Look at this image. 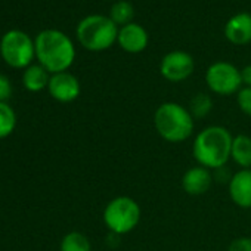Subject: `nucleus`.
<instances>
[{"label":"nucleus","mask_w":251,"mask_h":251,"mask_svg":"<svg viewBox=\"0 0 251 251\" xmlns=\"http://www.w3.org/2000/svg\"><path fill=\"white\" fill-rule=\"evenodd\" d=\"M36 59L50 74L68 71L75 59L73 40L61 30L48 28L34 37Z\"/></svg>","instance_id":"nucleus-1"},{"label":"nucleus","mask_w":251,"mask_h":251,"mask_svg":"<svg viewBox=\"0 0 251 251\" xmlns=\"http://www.w3.org/2000/svg\"><path fill=\"white\" fill-rule=\"evenodd\" d=\"M233 136L223 126H208L194 139L192 154L198 166L208 170H219L230 160Z\"/></svg>","instance_id":"nucleus-2"},{"label":"nucleus","mask_w":251,"mask_h":251,"mask_svg":"<svg viewBox=\"0 0 251 251\" xmlns=\"http://www.w3.org/2000/svg\"><path fill=\"white\" fill-rule=\"evenodd\" d=\"M195 118L189 109L176 102L161 103L154 114L155 132L170 144H180L188 141L194 133Z\"/></svg>","instance_id":"nucleus-3"},{"label":"nucleus","mask_w":251,"mask_h":251,"mask_svg":"<svg viewBox=\"0 0 251 251\" xmlns=\"http://www.w3.org/2000/svg\"><path fill=\"white\" fill-rule=\"evenodd\" d=\"M118 27L109 17L93 14L84 17L75 30L78 43L90 52H102L117 43Z\"/></svg>","instance_id":"nucleus-4"},{"label":"nucleus","mask_w":251,"mask_h":251,"mask_svg":"<svg viewBox=\"0 0 251 251\" xmlns=\"http://www.w3.org/2000/svg\"><path fill=\"white\" fill-rule=\"evenodd\" d=\"M142 217L141 205L130 197H115L103 208L102 220L106 229L114 235H126L136 229Z\"/></svg>","instance_id":"nucleus-5"},{"label":"nucleus","mask_w":251,"mask_h":251,"mask_svg":"<svg viewBox=\"0 0 251 251\" xmlns=\"http://www.w3.org/2000/svg\"><path fill=\"white\" fill-rule=\"evenodd\" d=\"M0 56L6 65L25 70L36 59L34 39L23 30H9L0 39Z\"/></svg>","instance_id":"nucleus-6"},{"label":"nucleus","mask_w":251,"mask_h":251,"mask_svg":"<svg viewBox=\"0 0 251 251\" xmlns=\"http://www.w3.org/2000/svg\"><path fill=\"white\" fill-rule=\"evenodd\" d=\"M205 83L208 89L220 96H229L238 93L242 87L241 70L226 61H217L211 64L205 71Z\"/></svg>","instance_id":"nucleus-7"},{"label":"nucleus","mask_w":251,"mask_h":251,"mask_svg":"<svg viewBox=\"0 0 251 251\" xmlns=\"http://www.w3.org/2000/svg\"><path fill=\"white\" fill-rule=\"evenodd\" d=\"M195 70L194 58L185 50H172L166 53L160 62L161 75L172 83L185 81Z\"/></svg>","instance_id":"nucleus-8"},{"label":"nucleus","mask_w":251,"mask_h":251,"mask_svg":"<svg viewBox=\"0 0 251 251\" xmlns=\"http://www.w3.org/2000/svg\"><path fill=\"white\" fill-rule=\"evenodd\" d=\"M48 92L55 100L61 103H70L80 96L81 86L74 74H71L70 71H64L50 75Z\"/></svg>","instance_id":"nucleus-9"},{"label":"nucleus","mask_w":251,"mask_h":251,"mask_svg":"<svg viewBox=\"0 0 251 251\" xmlns=\"http://www.w3.org/2000/svg\"><path fill=\"white\" fill-rule=\"evenodd\" d=\"M117 43L124 52L141 53L147 49L150 43V36L141 24L130 23L124 27H120Z\"/></svg>","instance_id":"nucleus-10"},{"label":"nucleus","mask_w":251,"mask_h":251,"mask_svg":"<svg viewBox=\"0 0 251 251\" xmlns=\"http://www.w3.org/2000/svg\"><path fill=\"white\" fill-rule=\"evenodd\" d=\"M229 197L241 208H251V169H239L229 179Z\"/></svg>","instance_id":"nucleus-11"},{"label":"nucleus","mask_w":251,"mask_h":251,"mask_svg":"<svg viewBox=\"0 0 251 251\" xmlns=\"http://www.w3.org/2000/svg\"><path fill=\"white\" fill-rule=\"evenodd\" d=\"M211 185H213L211 170L202 166L191 167L182 176V188L188 195H192V197L204 195L211 188Z\"/></svg>","instance_id":"nucleus-12"},{"label":"nucleus","mask_w":251,"mask_h":251,"mask_svg":"<svg viewBox=\"0 0 251 251\" xmlns=\"http://www.w3.org/2000/svg\"><path fill=\"white\" fill-rule=\"evenodd\" d=\"M225 37L236 46L251 43V14L241 12L230 17L225 25Z\"/></svg>","instance_id":"nucleus-13"},{"label":"nucleus","mask_w":251,"mask_h":251,"mask_svg":"<svg viewBox=\"0 0 251 251\" xmlns=\"http://www.w3.org/2000/svg\"><path fill=\"white\" fill-rule=\"evenodd\" d=\"M50 73L40 64H31L23 73V84L31 93H39L49 86Z\"/></svg>","instance_id":"nucleus-14"},{"label":"nucleus","mask_w":251,"mask_h":251,"mask_svg":"<svg viewBox=\"0 0 251 251\" xmlns=\"http://www.w3.org/2000/svg\"><path fill=\"white\" fill-rule=\"evenodd\" d=\"M230 160L241 169H251V138L247 135L233 136Z\"/></svg>","instance_id":"nucleus-15"},{"label":"nucleus","mask_w":251,"mask_h":251,"mask_svg":"<svg viewBox=\"0 0 251 251\" xmlns=\"http://www.w3.org/2000/svg\"><path fill=\"white\" fill-rule=\"evenodd\" d=\"M135 17V9H133V5L127 0H117V2L111 6V11H109V18L112 20V23L120 28V27H124L130 23H133Z\"/></svg>","instance_id":"nucleus-16"},{"label":"nucleus","mask_w":251,"mask_h":251,"mask_svg":"<svg viewBox=\"0 0 251 251\" xmlns=\"http://www.w3.org/2000/svg\"><path fill=\"white\" fill-rule=\"evenodd\" d=\"M59 251H92L90 239L81 232H68L59 244Z\"/></svg>","instance_id":"nucleus-17"},{"label":"nucleus","mask_w":251,"mask_h":251,"mask_svg":"<svg viewBox=\"0 0 251 251\" xmlns=\"http://www.w3.org/2000/svg\"><path fill=\"white\" fill-rule=\"evenodd\" d=\"M17 127V114L8 102H0V139L14 133Z\"/></svg>","instance_id":"nucleus-18"},{"label":"nucleus","mask_w":251,"mask_h":251,"mask_svg":"<svg viewBox=\"0 0 251 251\" xmlns=\"http://www.w3.org/2000/svg\"><path fill=\"white\" fill-rule=\"evenodd\" d=\"M188 109L194 118H204L213 109V99L207 93H197L188 105Z\"/></svg>","instance_id":"nucleus-19"},{"label":"nucleus","mask_w":251,"mask_h":251,"mask_svg":"<svg viewBox=\"0 0 251 251\" xmlns=\"http://www.w3.org/2000/svg\"><path fill=\"white\" fill-rule=\"evenodd\" d=\"M236 103L238 108L248 117H251V87L242 86L236 93Z\"/></svg>","instance_id":"nucleus-20"},{"label":"nucleus","mask_w":251,"mask_h":251,"mask_svg":"<svg viewBox=\"0 0 251 251\" xmlns=\"http://www.w3.org/2000/svg\"><path fill=\"white\" fill-rule=\"evenodd\" d=\"M12 96V83L8 75L0 73V102H8Z\"/></svg>","instance_id":"nucleus-21"},{"label":"nucleus","mask_w":251,"mask_h":251,"mask_svg":"<svg viewBox=\"0 0 251 251\" xmlns=\"http://www.w3.org/2000/svg\"><path fill=\"white\" fill-rule=\"evenodd\" d=\"M227 251H251V238L250 236H239L235 238L229 247Z\"/></svg>","instance_id":"nucleus-22"},{"label":"nucleus","mask_w":251,"mask_h":251,"mask_svg":"<svg viewBox=\"0 0 251 251\" xmlns=\"http://www.w3.org/2000/svg\"><path fill=\"white\" fill-rule=\"evenodd\" d=\"M241 80H242V86L251 87V64L250 65H245L241 70Z\"/></svg>","instance_id":"nucleus-23"}]
</instances>
